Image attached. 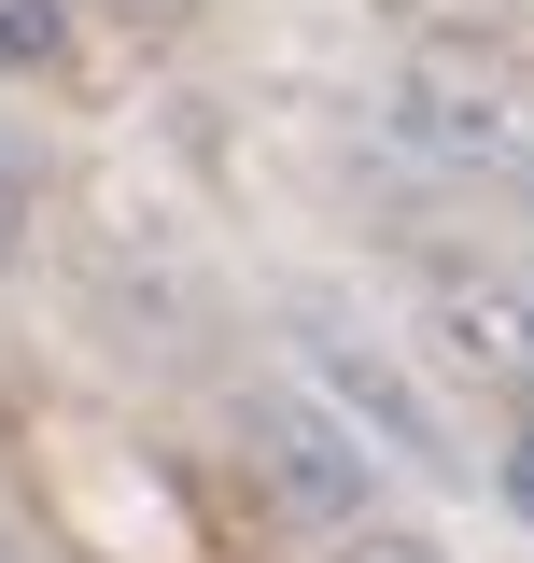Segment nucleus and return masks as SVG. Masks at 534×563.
<instances>
[{
  "instance_id": "1",
  "label": "nucleus",
  "mask_w": 534,
  "mask_h": 563,
  "mask_svg": "<svg viewBox=\"0 0 534 563\" xmlns=\"http://www.w3.org/2000/svg\"><path fill=\"white\" fill-rule=\"evenodd\" d=\"M394 141L450 155V169H492V184H534V85L478 57H408L394 70Z\"/></svg>"
},
{
  "instance_id": "2",
  "label": "nucleus",
  "mask_w": 534,
  "mask_h": 563,
  "mask_svg": "<svg viewBox=\"0 0 534 563\" xmlns=\"http://www.w3.org/2000/svg\"><path fill=\"white\" fill-rule=\"evenodd\" d=\"M296 366H310V395H324V409L352 422V437H366L380 465H422V479L450 465V437H436V409L408 395V366H394L380 339H352V324H296Z\"/></svg>"
},
{
  "instance_id": "3",
  "label": "nucleus",
  "mask_w": 534,
  "mask_h": 563,
  "mask_svg": "<svg viewBox=\"0 0 534 563\" xmlns=\"http://www.w3.org/2000/svg\"><path fill=\"white\" fill-rule=\"evenodd\" d=\"M254 451L281 465V493L310 507V521H366V479H380V451L324 409V395H254Z\"/></svg>"
},
{
  "instance_id": "4",
  "label": "nucleus",
  "mask_w": 534,
  "mask_h": 563,
  "mask_svg": "<svg viewBox=\"0 0 534 563\" xmlns=\"http://www.w3.org/2000/svg\"><path fill=\"white\" fill-rule=\"evenodd\" d=\"M57 57V0H0V70H43Z\"/></svg>"
},
{
  "instance_id": "5",
  "label": "nucleus",
  "mask_w": 534,
  "mask_h": 563,
  "mask_svg": "<svg viewBox=\"0 0 534 563\" xmlns=\"http://www.w3.org/2000/svg\"><path fill=\"white\" fill-rule=\"evenodd\" d=\"M507 493H521V521H534V437H507Z\"/></svg>"
},
{
  "instance_id": "6",
  "label": "nucleus",
  "mask_w": 534,
  "mask_h": 563,
  "mask_svg": "<svg viewBox=\"0 0 534 563\" xmlns=\"http://www.w3.org/2000/svg\"><path fill=\"white\" fill-rule=\"evenodd\" d=\"M352 563H436V550H422V536H366Z\"/></svg>"
}]
</instances>
